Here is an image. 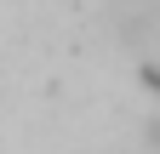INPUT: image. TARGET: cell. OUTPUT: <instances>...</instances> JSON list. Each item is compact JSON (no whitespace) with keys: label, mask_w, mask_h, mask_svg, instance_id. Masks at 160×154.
I'll list each match as a JSON object with an SVG mask.
<instances>
[{"label":"cell","mask_w":160,"mask_h":154,"mask_svg":"<svg viewBox=\"0 0 160 154\" xmlns=\"http://www.w3.org/2000/svg\"><path fill=\"white\" fill-rule=\"evenodd\" d=\"M114 34L132 51H160V0H114Z\"/></svg>","instance_id":"1"}]
</instances>
